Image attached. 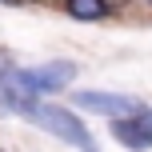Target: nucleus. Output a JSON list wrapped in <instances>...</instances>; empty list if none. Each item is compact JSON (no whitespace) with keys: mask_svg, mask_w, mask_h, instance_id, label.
Listing matches in <instances>:
<instances>
[{"mask_svg":"<svg viewBox=\"0 0 152 152\" xmlns=\"http://www.w3.org/2000/svg\"><path fill=\"white\" fill-rule=\"evenodd\" d=\"M32 120H36L40 128H48L52 136H60L64 144H72V148H80V152H96L92 132L76 120L68 108H60V104H44V108H36V116H32Z\"/></svg>","mask_w":152,"mask_h":152,"instance_id":"nucleus-1","label":"nucleus"},{"mask_svg":"<svg viewBox=\"0 0 152 152\" xmlns=\"http://www.w3.org/2000/svg\"><path fill=\"white\" fill-rule=\"evenodd\" d=\"M0 96H4V104L8 108H16V112H24V116H36V84H32V76L28 72H20V68H0Z\"/></svg>","mask_w":152,"mask_h":152,"instance_id":"nucleus-2","label":"nucleus"},{"mask_svg":"<svg viewBox=\"0 0 152 152\" xmlns=\"http://www.w3.org/2000/svg\"><path fill=\"white\" fill-rule=\"evenodd\" d=\"M76 104L88 108V112H104L108 120H124V116H140V112H144L140 100H132V96H112V92H80Z\"/></svg>","mask_w":152,"mask_h":152,"instance_id":"nucleus-3","label":"nucleus"},{"mask_svg":"<svg viewBox=\"0 0 152 152\" xmlns=\"http://www.w3.org/2000/svg\"><path fill=\"white\" fill-rule=\"evenodd\" d=\"M144 116H148V112H140V116H124V120H112L116 140H120L124 148H132V152H140V148L152 144V120H144Z\"/></svg>","mask_w":152,"mask_h":152,"instance_id":"nucleus-4","label":"nucleus"},{"mask_svg":"<svg viewBox=\"0 0 152 152\" xmlns=\"http://www.w3.org/2000/svg\"><path fill=\"white\" fill-rule=\"evenodd\" d=\"M28 76L36 84V92H56L76 76V64H44V68H32Z\"/></svg>","mask_w":152,"mask_h":152,"instance_id":"nucleus-5","label":"nucleus"},{"mask_svg":"<svg viewBox=\"0 0 152 152\" xmlns=\"http://www.w3.org/2000/svg\"><path fill=\"white\" fill-rule=\"evenodd\" d=\"M68 12L76 20H100V16H108V4L104 0H68Z\"/></svg>","mask_w":152,"mask_h":152,"instance_id":"nucleus-6","label":"nucleus"},{"mask_svg":"<svg viewBox=\"0 0 152 152\" xmlns=\"http://www.w3.org/2000/svg\"><path fill=\"white\" fill-rule=\"evenodd\" d=\"M104 4H108V8H120V4H128V0H104Z\"/></svg>","mask_w":152,"mask_h":152,"instance_id":"nucleus-7","label":"nucleus"},{"mask_svg":"<svg viewBox=\"0 0 152 152\" xmlns=\"http://www.w3.org/2000/svg\"><path fill=\"white\" fill-rule=\"evenodd\" d=\"M0 4H16V0H0Z\"/></svg>","mask_w":152,"mask_h":152,"instance_id":"nucleus-8","label":"nucleus"}]
</instances>
